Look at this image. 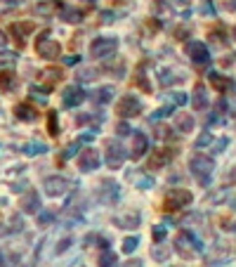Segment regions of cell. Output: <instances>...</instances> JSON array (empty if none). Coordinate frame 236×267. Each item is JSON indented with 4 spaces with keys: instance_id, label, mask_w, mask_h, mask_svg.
<instances>
[{
    "instance_id": "1",
    "label": "cell",
    "mask_w": 236,
    "mask_h": 267,
    "mask_svg": "<svg viewBox=\"0 0 236 267\" xmlns=\"http://www.w3.org/2000/svg\"><path fill=\"white\" fill-rule=\"evenodd\" d=\"M213 168H215V163H213L208 156H203V154H198V156H194L189 161V171H191V175H194L201 185H208Z\"/></svg>"
},
{
    "instance_id": "2",
    "label": "cell",
    "mask_w": 236,
    "mask_h": 267,
    "mask_svg": "<svg viewBox=\"0 0 236 267\" xmlns=\"http://www.w3.org/2000/svg\"><path fill=\"white\" fill-rule=\"evenodd\" d=\"M175 251L182 258H196L198 255V251H201V246H198V241L194 239V234H189V232H180L175 237Z\"/></svg>"
},
{
    "instance_id": "3",
    "label": "cell",
    "mask_w": 236,
    "mask_h": 267,
    "mask_svg": "<svg viewBox=\"0 0 236 267\" xmlns=\"http://www.w3.org/2000/svg\"><path fill=\"white\" fill-rule=\"evenodd\" d=\"M191 192L189 189H170L165 194V201H163V208L165 211H180V208H187L191 204Z\"/></svg>"
},
{
    "instance_id": "4",
    "label": "cell",
    "mask_w": 236,
    "mask_h": 267,
    "mask_svg": "<svg viewBox=\"0 0 236 267\" xmlns=\"http://www.w3.org/2000/svg\"><path fill=\"white\" fill-rule=\"evenodd\" d=\"M116 114L123 118H135L142 114V102L135 95H123L121 102L116 104Z\"/></svg>"
},
{
    "instance_id": "5",
    "label": "cell",
    "mask_w": 236,
    "mask_h": 267,
    "mask_svg": "<svg viewBox=\"0 0 236 267\" xmlns=\"http://www.w3.org/2000/svg\"><path fill=\"white\" fill-rule=\"evenodd\" d=\"M116 48H118V41H116V38H109V36L94 38V43L90 45V55H92L94 59H104V57L114 55Z\"/></svg>"
},
{
    "instance_id": "6",
    "label": "cell",
    "mask_w": 236,
    "mask_h": 267,
    "mask_svg": "<svg viewBox=\"0 0 236 267\" xmlns=\"http://www.w3.org/2000/svg\"><path fill=\"white\" fill-rule=\"evenodd\" d=\"M36 52L41 57H45V59H57L61 52V45L57 41H50V38H47V31H43L38 43H36Z\"/></svg>"
},
{
    "instance_id": "7",
    "label": "cell",
    "mask_w": 236,
    "mask_h": 267,
    "mask_svg": "<svg viewBox=\"0 0 236 267\" xmlns=\"http://www.w3.org/2000/svg\"><path fill=\"white\" fill-rule=\"evenodd\" d=\"M43 189H45L47 196H61V194H66L69 189H71V182H69L66 178H47L45 182H43Z\"/></svg>"
},
{
    "instance_id": "8",
    "label": "cell",
    "mask_w": 236,
    "mask_h": 267,
    "mask_svg": "<svg viewBox=\"0 0 236 267\" xmlns=\"http://www.w3.org/2000/svg\"><path fill=\"white\" fill-rule=\"evenodd\" d=\"M173 156H175V151H173V149H156V151H151V158H149L147 168H149V171H161L163 165L173 161Z\"/></svg>"
},
{
    "instance_id": "9",
    "label": "cell",
    "mask_w": 236,
    "mask_h": 267,
    "mask_svg": "<svg viewBox=\"0 0 236 267\" xmlns=\"http://www.w3.org/2000/svg\"><path fill=\"white\" fill-rule=\"evenodd\" d=\"M97 165H99V151L97 149H83L81 156H78V168L90 173V171H97Z\"/></svg>"
},
{
    "instance_id": "10",
    "label": "cell",
    "mask_w": 236,
    "mask_h": 267,
    "mask_svg": "<svg viewBox=\"0 0 236 267\" xmlns=\"http://www.w3.org/2000/svg\"><path fill=\"white\" fill-rule=\"evenodd\" d=\"M149 149V140L144 132L135 130V135H132V147H130V156H132V161H140L144 154H147Z\"/></svg>"
},
{
    "instance_id": "11",
    "label": "cell",
    "mask_w": 236,
    "mask_h": 267,
    "mask_svg": "<svg viewBox=\"0 0 236 267\" xmlns=\"http://www.w3.org/2000/svg\"><path fill=\"white\" fill-rule=\"evenodd\" d=\"M187 52H189V57H191V62L194 64H208L210 62V52H208V48L203 45V43H189L187 45Z\"/></svg>"
},
{
    "instance_id": "12",
    "label": "cell",
    "mask_w": 236,
    "mask_h": 267,
    "mask_svg": "<svg viewBox=\"0 0 236 267\" xmlns=\"http://www.w3.org/2000/svg\"><path fill=\"white\" fill-rule=\"evenodd\" d=\"M97 196L104 204H114L118 199V185L114 180H102V189H97Z\"/></svg>"
},
{
    "instance_id": "13",
    "label": "cell",
    "mask_w": 236,
    "mask_h": 267,
    "mask_svg": "<svg viewBox=\"0 0 236 267\" xmlns=\"http://www.w3.org/2000/svg\"><path fill=\"white\" fill-rule=\"evenodd\" d=\"M83 99H85V92H83L78 85H69V88L64 90V95H61V104L69 107V109H71V107H78Z\"/></svg>"
},
{
    "instance_id": "14",
    "label": "cell",
    "mask_w": 236,
    "mask_h": 267,
    "mask_svg": "<svg viewBox=\"0 0 236 267\" xmlns=\"http://www.w3.org/2000/svg\"><path fill=\"white\" fill-rule=\"evenodd\" d=\"M123 161H125V154H123L121 144L109 142V147H107V165L116 171V168H121V165H123Z\"/></svg>"
},
{
    "instance_id": "15",
    "label": "cell",
    "mask_w": 236,
    "mask_h": 267,
    "mask_svg": "<svg viewBox=\"0 0 236 267\" xmlns=\"http://www.w3.org/2000/svg\"><path fill=\"white\" fill-rule=\"evenodd\" d=\"M19 206H21V211L24 213H38L41 211V196H38V192L28 189V192L21 196Z\"/></svg>"
},
{
    "instance_id": "16",
    "label": "cell",
    "mask_w": 236,
    "mask_h": 267,
    "mask_svg": "<svg viewBox=\"0 0 236 267\" xmlns=\"http://www.w3.org/2000/svg\"><path fill=\"white\" fill-rule=\"evenodd\" d=\"M114 225L116 227H123V229H135L140 225V213H123V215H114Z\"/></svg>"
},
{
    "instance_id": "17",
    "label": "cell",
    "mask_w": 236,
    "mask_h": 267,
    "mask_svg": "<svg viewBox=\"0 0 236 267\" xmlns=\"http://www.w3.org/2000/svg\"><path fill=\"white\" fill-rule=\"evenodd\" d=\"M191 107H194L196 111H201L208 107V95H206V85L203 83H198L194 88V95H191Z\"/></svg>"
},
{
    "instance_id": "18",
    "label": "cell",
    "mask_w": 236,
    "mask_h": 267,
    "mask_svg": "<svg viewBox=\"0 0 236 267\" xmlns=\"http://www.w3.org/2000/svg\"><path fill=\"white\" fill-rule=\"evenodd\" d=\"M33 28H36L33 21H19V24H12V36L17 38V43L21 45V43H24V38H26V36L31 34Z\"/></svg>"
},
{
    "instance_id": "19",
    "label": "cell",
    "mask_w": 236,
    "mask_h": 267,
    "mask_svg": "<svg viewBox=\"0 0 236 267\" xmlns=\"http://www.w3.org/2000/svg\"><path fill=\"white\" fill-rule=\"evenodd\" d=\"M208 81H210V85H213L215 90H220V92H227V90L234 88V83H231L227 76H220V74H215V71L208 74Z\"/></svg>"
},
{
    "instance_id": "20",
    "label": "cell",
    "mask_w": 236,
    "mask_h": 267,
    "mask_svg": "<svg viewBox=\"0 0 236 267\" xmlns=\"http://www.w3.org/2000/svg\"><path fill=\"white\" fill-rule=\"evenodd\" d=\"M14 116L19 118V121H36V118H38V111H36L31 104H17V107H14Z\"/></svg>"
},
{
    "instance_id": "21",
    "label": "cell",
    "mask_w": 236,
    "mask_h": 267,
    "mask_svg": "<svg viewBox=\"0 0 236 267\" xmlns=\"http://www.w3.org/2000/svg\"><path fill=\"white\" fill-rule=\"evenodd\" d=\"M173 123H175L177 132H191L194 130V118L189 116V114H177V116L173 118Z\"/></svg>"
},
{
    "instance_id": "22",
    "label": "cell",
    "mask_w": 236,
    "mask_h": 267,
    "mask_svg": "<svg viewBox=\"0 0 236 267\" xmlns=\"http://www.w3.org/2000/svg\"><path fill=\"white\" fill-rule=\"evenodd\" d=\"M114 88L111 85H107V88H99V90H94L92 92V102L94 104H109L111 99H114Z\"/></svg>"
},
{
    "instance_id": "23",
    "label": "cell",
    "mask_w": 236,
    "mask_h": 267,
    "mask_svg": "<svg viewBox=\"0 0 236 267\" xmlns=\"http://www.w3.org/2000/svg\"><path fill=\"white\" fill-rule=\"evenodd\" d=\"M12 88H14V71L0 69V90H3V92H10Z\"/></svg>"
},
{
    "instance_id": "24",
    "label": "cell",
    "mask_w": 236,
    "mask_h": 267,
    "mask_svg": "<svg viewBox=\"0 0 236 267\" xmlns=\"http://www.w3.org/2000/svg\"><path fill=\"white\" fill-rule=\"evenodd\" d=\"M43 81H45L47 83V88H52V85H57V83H59L61 81V71H59V69H45V71H43Z\"/></svg>"
},
{
    "instance_id": "25",
    "label": "cell",
    "mask_w": 236,
    "mask_h": 267,
    "mask_svg": "<svg viewBox=\"0 0 236 267\" xmlns=\"http://www.w3.org/2000/svg\"><path fill=\"white\" fill-rule=\"evenodd\" d=\"M61 19L71 21V24H78V21H83V12L81 10H74V7H64L61 10Z\"/></svg>"
},
{
    "instance_id": "26",
    "label": "cell",
    "mask_w": 236,
    "mask_h": 267,
    "mask_svg": "<svg viewBox=\"0 0 236 267\" xmlns=\"http://www.w3.org/2000/svg\"><path fill=\"white\" fill-rule=\"evenodd\" d=\"M24 154H26V156H36V154H45L47 151V147L43 142H28V144H24Z\"/></svg>"
},
{
    "instance_id": "27",
    "label": "cell",
    "mask_w": 236,
    "mask_h": 267,
    "mask_svg": "<svg viewBox=\"0 0 236 267\" xmlns=\"http://www.w3.org/2000/svg\"><path fill=\"white\" fill-rule=\"evenodd\" d=\"M116 262H118V258H116V253L114 251H109V248H104L99 253V265L102 267H114Z\"/></svg>"
},
{
    "instance_id": "28",
    "label": "cell",
    "mask_w": 236,
    "mask_h": 267,
    "mask_svg": "<svg viewBox=\"0 0 236 267\" xmlns=\"http://www.w3.org/2000/svg\"><path fill=\"white\" fill-rule=\"evenodd\" d=\"M47 132L52 137L59 135V123H57V111H50V116H47Z\"/></svg>"
},
{
    "instance_id": "29",
    "label": "cell",
    "mask_w": 236,
    "mask_h": 267,
    "mask_svg": "<svg viewBox=\"0 0 236 267\" xmlns=\"http://www.w3.org/2000/svg\"><path fill=\"white\" fill-rule=\"evenodd\" d=\"M210 38H213L215 43H220V45H222L224 38H227V31H224L222 26H217V28H213V31H210Z\"/></svg>"
},
{
    "instance_id": "30",
    "label": "cell",
    "mask_w": 236,
    "mask_h": 267,
    "mask_svg": "<svg viewBox=\"0 0 236 267\" xmlns=\"http://www.w3.org/2000/svg\"><path fill=\"white\" fill-rule=\"evenodd\" d=\"M137 244H140L137 237H128V239L123 241V251H125V253H132V251L137 248Z\"/></svg>"
},
{
    "instance_id": "31",
    "label": "cell",
    "mask_w": 236,
    "mask_h": 267,
    "mask_svg": "<svg viewBox=\"0 0 236 267\" xmlns=\"http://www.w3.org/2000/svg\"><path fill=\"white\" fill-rule=\"evenodd\" d=\"M94 121V114H81V116H76V125H85Z\"/></svg>"
},
{
    "instance_id": "32",
    "label": "cell",
    "mask_w": 236,
    "mask_h": 267,
    "mask_svg": "<svg viewBox=\"0 0 236 267\" xmlns=\"http://www.w3.org/2000/svg\"><path fill=\"white\" fill-rule=\"evenodd\" d=\"M151 255H154L156 260H165V255H168V248H154V251H151Z\"/></svg>"
},
{
    "instance_id": "33",
    "label": "cell",
    "mask_w": 236,
    "mask_h": 267,
    "mask_svg": "<svg viewBox=\"0 0 236 267\" xmlns=\"http://www.w3.org/2000/svg\"><path fill=\"white\" fill-rule=\"evenodd\" d=\"M163 237H165V227H163V225L154 227V239H156V241H161Z\"/></svg>"
},
{
    "instance_id": "34",
    "label": "cell",
    "mask_w": 236,
    "mask_h": 267,
    "mask_svg": "<svg viewBox=\"0 0 236 267\" xmlns=\"http://www.w3.org/2000/svg\"><path fill=\"white\" fill-rule=\"evenodd\" d=\"M94 76H97V71H92V69H85V71H81L83 81H90V78H94Z\"/></svg>"
},
{
    "instance_id": "35",
    "label": "cell",
    "mask_w": 236,
    "mask_h": 267,
    "mask_svg": "<svg viewBox=\"0 0 236 267\" xmlns=\"http://www.w3.org/2000/svg\"><path fill=\"white\" fill-rule=\"evenodd\" d=\"M168 135H170V130H168V128H163V125H158V128H156V137H161V140H165Z\"/></svg>"
},
{
    "instance_id": "36",
    "label": "cell",
    "mask_w": 236,
    "mask_h": 267,
    "mask_svg": "<svg viewBox=\"0 0 236 267\" xmlns=\"http://www.w3.org/2000/svg\"><path fill=\"white\" fill-rule=\"evenodd\" d=\"M76 151H78V142H76V144H71V147H69V149L64 151V158H69V156H74Z\"/></svg>"
},
{
    "instance_id": "37",
    "label": "cell",
    "mask_w": 236,
    "mask_h": 267,
    "mask_svg": "<svg viewBox=\"0 0 236 267\" xmlns=\"http://www.w3.org/2000/svg\"><path fill=\"white\" fill-rule=\"evenodd\" d=\"M69 244H71V241H69V239L59 241V246H57V253H64V251H66V248H69Z\"/></svg>"
},
{
    "instance_id": "38",
    "label": "cell",
    "mask_w": 236,
    "mask_h": 267,
    "mask_svg": "<svg viewBox=\"0 0 236 267\" xmlns=\"http://www.w3.org/2000/svg\"><path fill=\"white\" fill-rule=\"evenodd\" d=\"M210 140H213L210 135H201V137H198V142H196V147H203V144H208Z\"/></svg>"
},
{
    "instance_id": "39",
    "label": "cell",
    "mask_w": 236,
    "mask_h": 267,
    "mask_svg": "<svg viewBox=\"0 0 236 267\" xmlns=\"http://www.w3.org/2000/svg\"><path fill=\"white\" fill-rule=\"evenodd\" d=\"M173 99H175V104H184V102H187V97H184L182 92H175V97H173Z\"/></svg>"
},
{
    "instance_id": "40",
    "label": "cell",
    "mask_w": 236,
    "mask_h": 267,
    "mask_svg": "<svg viewBox=\"0 0 236 267\" xmlns=\"http://www.w3.org/2000/svg\"><path fill=\"white\" fill-rule=\"evenodd\" d=\"M224 7H227L229 12H234V10H236V0H224Z\"/></svg>"
},
{
    "instance_id": "41",
    "label": "cell",
    "mask_w": 236,
    "mask_h": 267,
    "mask_svg": "<svg viewBox=\"0 0 236 267\" xmlns=\"http://www.w3.org/2000/svg\"><path fill=\"white\" fill-rule=\"evenodd\" d=\"M201 12H203V14H213V5H210V3H203Z\"/></svg>"
},
{
    "instance_id": "42",
    "label": "cell",
    "mask_w": 236,
    "mask_h": 267,
    "mask_svg": "<svg viewBox=\"0 0 236 267\" xmlns=\"http://www.w3.org/2000/svg\"><path fill=\"white\" fill-rule=\"evenodd\" d=\"M128 132H130V128H128L125 123H121V125H118V135H128Z\"/></svg>"
},
{
    "instance_id": "43",
    "label": "cell",
    "mask_w": 236,
    "mask_h": 267,
    "mask_svg": "<svg viewBox=\"0 0 236 267\" xmlns=\"http://www.w3.org/2000/svg\"><path fill=\"white\" fill-rule=\"evenodd\" d=\"M81 62V57L78 55H71V57H66V64H78Z\"/></svg>"
},
{
    "instance_id": "44",
    "label": "cell",
    "mask_w": 236,
    "mask_h": 267,
    "mask_svg": "<svg viewBox=\"0 0 236 267\" xmlns=\"http://www.w3.org/2000/svg\"><path fill=\"white\" fill-rule=\"evenodd\" d=\"M121 267H142V262L140 260H128L125 265H121Z\"/></svg>"
},
{
    "instance_id": "45",
    "label": "cell",
    "mask_w": 236,
    "mask_h": 267,
    "mask_svg": "<svg viewBox=\"0 0 236 267\" xmlns=\"http://www.w3.org/2000/svg\"><path fill=\"white\" fill-rule=\"evenodd\" d=\"M102 19L107 21V24H109V21H114V19H111V12H104V14H102Z\"/></svg>"
},
{
    "instance_id": "46",
    "label": "cell",
    "mask_w": 236,
    "mask_h": 267,
    "mask_svg": "<svg viewBox=\"0 0 236 267\" xmlns=\"http://www.w3.org/2000/svg\"><path fill=\"white\" fill-rule=\"evenodd\" d=\"M5 34H3V31H0V50H3V48H5Z\"/></svg>"
},
{
    "instance_id": "47",
    "label": "cell",
    "mask_w": 236,
    "mask_h": 267,
    "mask_svg": "<svg viewBox=\"0 0 236 267\" xmlns=\"http://www.w3.org/2000/svg\"><path fill=\"white\" fill-rule=\"evenodd\" d=\"M7 3H10V5H21L24 0H7Z\"/></svg>"
},
{
    "instance_id": "48",
    "label": "cell",
    "mask_w": 236,
    "mask_h": 267,
    "mask_svg": "<svg viewBox=\"0 0 236 267\" xmlns=\"http://www.w3.org/2000/svg\"><path fill=\"white\" fill-rule=\"evenodd\" d=\"M0 265H3V253H0Z\"/></svg>"
}]
</instances>
